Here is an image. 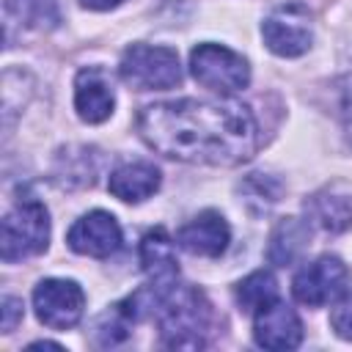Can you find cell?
Listing matches in <instances>:
<instances>
[{
    "instance_id": "1",
    "label": "cell",
    "mask_w": 352,
    "mask_h": 352,
    "mask_svg": "<svg viewBox=\"0 0 352 352\" xmlns=\"http://www.w3.org/2000/svg\"><path fill=\"white\" fill-rule=\"evenodd\" d=\"M140 140L168 160L231 168L248 162L261 129L253 110L236 99H173L138 113Z\"/></svg>"
},
{
    "instance_id": "2",
    "label": "cell",
    "mask_w": 352,
    "mask_h": 352,
    "mask_svg": "<svg viewBox=\"0 0 352 352\" xmlns=\"http://www.w3.org/2000/svg\"><path fill=\"white\" fill-rule=\"evenodd\" d=\"M148 308L157 319L160 338L170 349H201L212 333V305L206 294L179 278L148 286Z\"/></svg>"
},
{
    "instance_id": "3",
    "label": "cell",
    "mask_w": 352,
    "mask_h": 352,
    "mask_svg": "<svg viewBox=\"0 0 352 352\" xmlns=\"http://www.w3.org/2000/svg\"><path fill=\"white\" fill-rule=\"evenodd\" d=\"M50 245V214L36 198H22L0 223L3 261H22L44 253Z\"/></svg>"
},
{
    "instance_id": "4",
    "label": "cell",
    "mask_w": 352,
    "mask_h": 352,
    "mask_svg": "<svg viewBox=\"0 0 352 352\" xmlns=\"http://www.w3.org/2000/svg\"><path fill=\"white\" fill-rule=\"evenodd\" d=\"M121 80L138 91H165L182 82V63L176 50L154 44H132L118 63Z\"/></svg>"
},
{
    "instance_id": "5",
    "label": "cell",
    "mask_w": 352,
    "mask_h": 352,
    "mask_svg": "<svg viewBox=\"0 0 352 352\" xmlns=\"http://www.w3.org/2000/svg\"><path fill=\"white\" fill-rule=\"evenodd\" d=\"M261 38L280 58L305 55L314 44V14L300 0L278 3L261 22Z\"/></svg>"
},
{
    "instance_id": "6",
    "label": "cell",
    "mask_w": 352,
    "mask_h": 352,
    "mask_svg": "<svg viewBox=\"0 0 352 352\" xmlns=\"http://www.w3.org/2000/svg\"><path fill=\"white\" fill-rule=\"evenodd\" d=\"M190 72L204 88H209L220 96L236 94V91L248 88V82H250L248 60L239 52H234L223 44H214V41H204L190 52Z\"/></svg>"
},
{
    "instance_id": "7",
    "label": "cell",
    "mask_w": 352,
    "mask_h": 352,
    "mask_svg": "<svg viewBox=\"0 0 352 352\" xmlns=\"http://www.w3.org/2000/svg\"><path fill=\"white\" fill-rule=\"evenodd\" d=\"M349 289V270L338 256H319L294 272L292 294L308 308H322L344 297Z\"/></svg>"
},
{
    "instance_id": "8",
    "label": "cell",
    "mask_w": 352,
    "mask_h": 352,
    "mask_svg": "<svg viewBox=\"0 0 352 352\" xmlns=\"http://www.w3.org/2000/svg\"><path fill=\"white\" fill-rule=\"evenodd\" d=\"M33 308L41 324L52 330L74 327L85 311V292L69 278H44L33 289Z\"/></svg>"
},
{
    "instance_id": "9",
    "label": "cell",
    "mask_w": 352,
    "mask_h": 352,
    "mask_svg": "<svg viewBox=\"0 0 352 352\" xmlns=\"http://www.w3.org/2000/svg\"><path fill=\"white\" fill-rule=\"evenodd\" d=\"M66 242L74 253L80 256H91V258H107L118 250L121 245V226L118 220L104 212V209H94V212H85L80 214L69 234H66Z\"/></svg>"
},
{
    "instance_id": "10",
    "label": "cell",
    "mask_w": 352,
    "mask_h": 352,
    "mask_svg": "<svg viewBox=\"0 0 352 352\" xmlns=\"http://www.w3.org/2000/svg\"><path fill=\"white\" fill-rule=\"evenodd\" d=\"M253 338L264 349H294L302 341V322L280 297L253 314Z\"/></svg>"
},
{
    "instance_id": "11",
    "label": "cell",
    "mask_w": 352,
    "mask_h": 352,
    "mask_svg": "<svg viewBox=\"0 0 352 352\" xmlns=\"http://www.w3.org/2000/svg\"><path fill=\"white\" fill-rule=\"evenodd\" d=\"M228 242H231V228H228L226 217L214 209L198 212L176 234V245L182 250H187L192 256H206V258L226 253Z\"/></svg>"
},
{
    "instance_id": "12",
    "label": "cell",
    "mask_w": 352,
    "mask_h": 352,
    "mask_svg": "<svg viewBox=\"0 0 352 352\" xmlns=\"http://www.w3.org/2000/svg\"><path fill=\"white\" fill-rule=\"evenodd\" d=\"M116 94L107 74L96 66L77 72L74 77V110L85 124H102L113 116Z\"/></svg>"
},
{
    "instance_id": "13",
    "label": "cell",
    "mask_w": 352,
    "mask_h": 352,
    "mask_svg": "<svg viewBox=\"0 0 352 352\" xmlns=\"http://www.w3.org/2000/svg\"><path fill=\"white\" fill-rule=\"evenodd\" d=\"M308 220L327 234H344L352 228V192L341 187H324L305 204Z\"/></svg>"
},
{
    "instance_id": "14",
    "label": "cell",
    "mask_w": 352,
    "mask_h": 352,
    "mask_svg": "<svg viewBox=\"0 0 352 352\" xmlns=\"http://www.w3.org/2000/svg\"><path fill=\"white\" fill-rule=\"evenodd\" d=\"M160 182H162L160 168H154L151 162H124L110 173L107 190L118 201L140 204L160 190Z\"/></svg>"
},
{
    "instance_id": "15",
    "label": "cell",
    "mask_w": 352,
    "mask_h": 352,
    "mask_svg": "<svg viewBox=\"0 0 352 352\" xmlns=\"http://www.w3.org/2000/svg\"><path fill=\"white\" fill-rule=\"evenodd\" d=\"M140 264H143V272L148 275L151 286H162V283H170L179 278L173 239L165 228H154L140 239Z\"/></svg>"
},
{
    "instance_id": "16",
    "label": "cell",
    "mask_w": 352,
    "mask_h": 352,
    "mask_svg": "<svg viewBox=\"0 0 352 352\" xmlns=\"http://www.w3.org/2000/svg\"><path fill=\"white\" fill-rule=\"evenodd\" d=\"M311 239V228L308 223H302L300 217H280L275 223V228L270 231V245H267V258L275 267H289L294 264Z\"/></svg>"
},
{
    "instance_id": "17",
    "label": "cell",
    "mask_w": 352,
    "mask_h": 352,
    "mask_svg": "<svg viewBox=\"0 0 352 352\" xmlns=\"http://www.w3.org/2000/svg\"><path fill=\"white\" fill-rule=\"evenodd\" d=\"M6 19L19 30L47 33L60 25L58 0H6Z\"/></svg>"
},
{
    "instance_id": "18",
    "label": "cell",
    "mask_w": 352,
    "mask_h": 352,
    "mask_svg": "<svg viewBox=\"0 0 352 352\" xmlns=\"http://www.w3.org/2000/svg\"><path fill=\"white\" fill-rule=\"evenodd\" d=\"M234 294H236L239 308L253 316L256 311H261L264 305L278 300V280H275V275L270 270H256V272H250L248 278H242L236 283Z\"/></svg>"
},
{
    "instance_id": "19",
    "label": "cell",
    "mask_w": 352,
    "mask_h": 352,
    "mask_svg": "<svg viewBox=\"0 0 352 352\" xmlns=\"http://www.w3.org/2000/svg\"><path fill=\"white\" fill-rule=\"evenodd\" d=\"M242 192H245V201L248 204H258V209H267V206H272L275 201H278V195H280V184L272 179V176H267V173H250L248 179H245V184H242Z\"/></svg>"
},
{
    "instance_id": "20",
    "label": "cell",
    "mask_w": 352,
    "mask_h": 352,
    "mask_svg": "<svg viewBox=\"0 0 352 352\" xmlns=\"http://www.w3.org/2000/svg\"><path fill=\"white\" fill-rule=\"evenodd\" d=\"M330 327L338 338L352 341V292L336 300V308L330 311Z\"/></svg>"
},
{
    "instance_id": "21",
    "label": "cell",
    "mask_w": 352,
    "mask_h": 352,
    "mask_svg": "<svg viewBox=\"0 0 352 352\" xmlns=\"http://www.w3.org/2000/svg\"><path fill=\"white\" fill-rule=\"evenodd\" d=\"M22 322V300L19 297H3V333H11Z\"/></svg>"
},
{
    "instance_id": "22",
    "label": "cell",
    "mask_w": 352,
    "mask_h": 352,
    "mask_svg": "<svg viewBox=\"0 0 352 352\" xmlns=\"http://www.w3.org/2000/svg\"><path fill=\"white\" fill-rule=\"evenodd\" d=\"M124 0H80L82 8H91V11H110L116 6H121Z\"/></svg>"
},
{
    "instance_id": "23",
    "label": "cell",
    "mask_w": 352,
    "mask_h": 352,
    "mask_svg": "<svg viewBox=\"0 0 352 352\" xmlns=\"http://www.w3.org/2000/svg\"><path fill=\"white\" fill-rule=\"evenodd\" d=\"M28 349H63V346L55 344V341H33Z\"/></svg>"
},
{
    "instance_id": "24",
    "label": "cell",
    "mask_w": 352,
    "mask_h": 352,
    "mask_svg": "<svg viewBox=\"0 0 352 352\" xmlns=\"http://www.w3.org/2000/svg\"><path fill=\"white\" fill-rule=\"evenodd\" d=\"M346 138H349V143H352V99L346 102Z\"/></svg>"
}]
</instances>
